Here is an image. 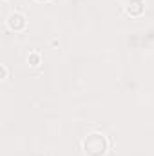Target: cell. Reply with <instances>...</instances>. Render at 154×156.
Segmentation results:
<instances>
[{
	"label": "cell",
	"mask_w": 154,
	"mask_h": 156,
	"mask_svg": "<svg viewBox=\"0 0 154 156\" xmlns=\"http://www.w3.org/2000/svg\"><path fill=\"white\" fill-rule=\"evenodd\" d=\"M37 2H49V0H37Z\"/></svg>",
	"instance_id": "obj_6"
},
{
	"label": "cell",
	"mask_w": 154,
	"mask_h": 156,
	"mask_svg": "<svg viewBox=\"0 0 154 156\" xmlns=\"http://www.w3.org/2000/svg\"><path fill=\"white\" fill-rule=\"evenodd\" d=\"M5 24H7V27H9L11 31H24L26 26H27V20H26V15H24V13L15 11V13H11V15L7 16Z\"/></svg>",
	"instance_id": "obj_2"
},
{
	"label": "cell",
	"mask_w": 154,
	"mask_h": 156,
	"mask_svg": "<svg viewBox=\"0 0 154 156\" xmlns=\"http://www.w3.org/2000/svg\"><path fill=\"white\" fill-rule=\"evenodd\" d=\"M123 11L129 16H142L145 11V0H125Z\"/></svg>",
	"instance_id": "obj_3"
},
{
	"label": "cell",
	"mask_w": 154,
	"mask_h": 156,
	"mask_svg": "<svg viewBox=\"0 0 154 156\" xmlns=\"http://www.w3.org/2000/svg\"><path fill=\"white\" fill-rule=\"evenodd\" d=\"M82 149L87 156H105L109 151V138L100 131H93L83 138Z\"/></svg>",
	"instance_id": "obj_1"
},
{
	"label": "cell",
	"mask_w": 154,
	"mask_h": 156,
	"mask_svg": "<svg viewBox=\"0 0 154 156\" xmlns=\"http://www.w3.org/2000/svg\"><path fill=\"white\" fill-rule=\"evenodd\" d=\"M27 64L33 66V67H38L40 66V53L38 51H31L29 56H27Z\"/></svg>",
	"instance_id": "obj_4"
},
{
	"label": "cell",
	"mask_w": 154,
	"mask_h": 156,
	"mask_svg": "<svg viewBox=\"0 0 154 156\" xmlns=\"http://www.w3.org/2000/svg\"><path fill=\"white\" fill-rule=\"evenodd\" d=\"M0 78H2V80L7 78V67H5V66H0Z\"/></svg>",
	"instance_id": "obj_5"
}]
</instances>
